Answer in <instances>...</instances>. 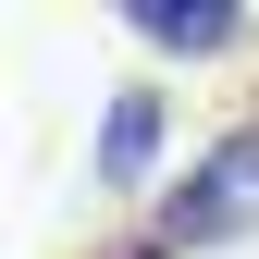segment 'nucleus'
I'll return each instance as SVG.
<instances>
[{
  "label": "nucleus",
  "mask_w": 259,
  "mask_h": 259,
  "mask_svg": "<svg viewBox=\"0 0 259 259\" xmlns=\"http://www.w3.org/2000/svg\"><path fill=\"white\" fill-rule=\"evenodd\" d=\"M123 37H148L173 62H222L247 37V13H235V0H123Z\"/></svg>",
  "instance_id": "3"
},
{
  "label": "nucleus",
  "mask_w": 259,
  "mask_h": 259,
  "mask_svg": "<svg viewBox=\"0 0 259 259\" xmlns=\"http://www.w3.org/2000/svg\"><path fill=\"white\" fill-rule=\"evenodd\" d=\"M259 222V123H235V136H210L198 160L173 173V198H160L148 222V259H185V247H222Z\"/></svg>",
  "instance_id": "1"
},
{
  "label": "nucleus",
  "mask_w": 259,
  "mask_h": 259,
  "mask_svg": "<svg viewBox=\"0 0 259 259\" xmlns=\"http://www.w3.org/2000/svg\"><path fill=\"white\" fill-rule=\"evenodd\" d=\"M160 136H173V99H160V87H123L111 123H99V160H87L99 198H148L160 185Z\"/></svg>",
  "instance_id": "2"
}]
</instances>
